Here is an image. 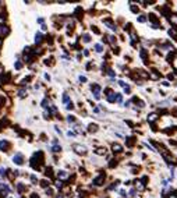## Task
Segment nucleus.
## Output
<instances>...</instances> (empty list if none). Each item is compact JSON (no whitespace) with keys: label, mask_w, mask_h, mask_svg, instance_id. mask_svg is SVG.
I'll return each mask as SVG.
<instances>
[{"label":"nucleus","mask_w":177,"mask_h":198,"mask_svg":"<svg viewBox=\"0 0 177 198\" xmlns=\"http://www.w3.org/2000/svg\"><path fill=\"white\" fill-rule=\"evenodd\" d=\"M13 161H14V163H17V165H22V163H24V158H22L21 154H16V155L13 156Z\"/></svg>","instance_id":"obj_1"},{"label":"nucleus","mask_w":177,"mask_h":198,"mask_svg":"<svg viewBox=\"0 0 177 198\" xmlns=\"http://www.w3.org/2000/svg\"><path fill=\"white\" fill-rule=\"evenodd\" d=\"M103 182H105V173H101L99 177H96V179L93 180V184H95V186H101V184H103Z\"/></svg>","instance_id":"obj_2"},{"label":"nucleus","mask_w":177,"mask_h":198,"mask_svg":"<svg viewBox=\"0 0 177 198\" xmlns=\"http://www.w3.org/2000/svg\"><path fill=\"white\" fill-rule=\"evenodd\" d=\"M149 20L152 21V24H153V28H159V21H158V18H156L155 14H149Z\"/></svg>","instance_id":"obj_3"},{"label":"nucleus","mask_w":177,"mask_h":198,"mask_svg":"<svg viewBox=\"0 0 177 198\" xmlns=\"http://www.w3.org/2000/svg\"><path fill=\"white\" fill-rule=\"evenodd\" d=\"M9 148H10V142L9 141H0V149L9 151Z\"/></svg>","instance_id":"obj_4"},{"label":"nucleus","mask_w":177,"mask_h":198,"mask_svg":"<svg viewBox=\"0 0 177 198\" xmlns=\"http://www.w3.org/2000/svg\"><path fill=\"white\" fill-rule=\"evenodd\" d=\"M92 89H93V95H95V98H96V99H99V92H101V86L96 85V84H93V85H92Z\"/></svg>","instance_id":"obj_5"},{"label":"nucleus","mask_w":177,"mask_h":198,"mask_svg":"<svg viewBox=\"0 0 177 198\" xmlns=\"http://www.w3.org/2000/svg\"><path fill=\"white\" fill-rule=\"evenodd\" d=\"M9 32H10V29H9V28L0 25V36H6V35H9Z\"/></svg>","instance_id":"obj_6"},{"label":"nucleus","mask_w":177,"mask_h":198,"mask_svg":"<svg viewBox=\"0 0 177 198\" xmlns=\"http://www.w3.org/2000/svg\"><path fill=\"white\" fill-rule=\"evenodd\" d=\"M74 148H75V152H78V154H85L86 152L85 147H82V145H74Z\"/></svg>","instance_id":"obj_7"},{"label":"nucleus","mask_w":177,"mask_h":198,"mask_svg":"<svg viewBox=\"0 0 177 198\" xmlns=\"http://www.w3.org/2000/svg\"><path fill=\"white\" fill-rule=\"evenodd\" d=\"M113 152H121V149H123V148H121V145H118V144H113Z\"/></svg>","instance_id":"obj_8"},{"label":"nucleus","mask_w":177,"mask_h":198,"mask_svg":"<svg viewBox=\"0 0 177 198\" xmlns=\"http://www.w3.org/2000/svg\"><path fill=\"white\" fill-rule=\"evenodd\" d=\"M41 42H42V34L38 32V34H36V36H35V43H36V45H39Z\"/></svg>","instance_id":"obj_9"},{"label":"nucleus","mask_w":177,"mask_h":198,"mask_svg":"<svg viewBox=\"0 0 177 198\" xmlns=\"http://www.w3.org/2000/svg\"><path fill=\"white\" fill-rule=\"evenodd\" d=\"M105 24H106V25H109V28H110V29H114V31H116V25H114L113 22H110L109 20H105Z\"/></svg>","instance_id":"obj_10"},{"label":"nucleus","mask_w":177,"mask_h":198,"mask_svg":"<svg viewBox=\"0 0 177 198\" xmlns=\"http://www.w3.org/2000/svg\"><path fill=\"white\" fill-rule=\"evenodd\" d=\"M116 99H117V96H116V95H113V92L107 95V101H109V102H114Z\"/></svg>","instance_id":"obj_11"},{"label":"nucleus","mask_w":177,"mask_h":198,"mask_svg":"<svg viewBox=\"0 0 177 198\" xmlns=\"http://www.w3.org/2000/svg\"><path fill=\"white\" fill-rule=\"evenodd\" d=\"M135 142V139H134V137H130L128 139H127V145H128V147H131V145L134 144Z\"/></svg>","instance_id":"obj_12"},{"label":"nucleus","mask_w":177,"mask_h":198,"mask_svg":"<svg viewBox=\"0 0 177 198\" xmlns=\"http://www.w3.org/2000/svg\"><path fill=\"white\" fill-rule=\"evenodd\" d=\"M146 56H148V54H146V50H145V49H142V50H141V57H142L145 61H146Z\"/></svg>","instance_id":"obj_13"},{"label":"nucleus","mask_w":177,"mask_h":198,"mask_svg":"<svg viewBox=\"0 0 177 198\" xmlns=\"http://www.w3.org/2000/svg\"><path fill=\"white\" fill-rule=\"evenodd\" d=\"M45 173H46V176H49V177H52V176H53V174H52V169H50V167H48Z\"/></svg>","instance_id":"obj_14"},{"label":"nucleus","mask_w":177,"mask_h":198,"mask_svg":"<svg viewBox=\"0 0 177 198\" xmlns=\"http://www.w3.org/2000/svg\"><path fill=\"white\" fill-rule=\"evenodd\" d=\"M88 130H89V131H96V126H95V124H91V126H89V129H88Z\"/></svg>","instance_id":"obj_15"},{"label":"nucleus","mask_w":177,"mask_h":198,"mask_svg":"<svg viewBox=\"0 0 177 198\" xmlns=\"http://www.w3.org/2000/svg\"><path fill=\"white\" fill-rule=\"evenodd\" d=\"M61 149V147H60V145H54L53 148H52V151H54V152H57V151H60Z\"/></svg>","instance_id":"obj_16"},{"label":"nucleus","mask_w":177,"mask_h":198,"mask_svg":"<svg viewBox=\"0 0 177 198\" xmlns=\"http://www.w3.org/2000/svg\"><path fill=\"white\" fill-rule=\"evenodd\" d=\"M170 21H172L173 24H177V16H172V17H170Z\"/></svg>","instance_id":"obj_17"},{"label":"nucleus","mask_w":177,"mask_h":198,"mask_svg":"<svg viewBox=\"0 0 177 198\" xmlns=\"http://www.w3.org/2000/svg\"><path fill=\"white\" fill-rule=\"evenodd\" d=\"M95 49H96V52H102V50H103L102 45H96V46H95Z\"/></svg>","instance_id":"obj_18"},{"label":"nucleus","mask_w":177,"mask_h":198,"mask_svg":"<svg viewBox=\"0 0 177 198\" xmlns=\"http://www.w3.org/2000/svg\"><path fill=\"white\" fill-rule=\"evenodd\" d=\"M42 106H45V107H46V106H49V101H48V99H43V102H42Z\"/></svg>","instance_id":"obj_19"},{"label":"nucleus","mask_w":177,"mask_h":198,"mask_svg":"<svg viewBox=\"0 0 177 198\" xmlns=\"http://www.w3.org/2000/svg\"><path fill=\"white\" fill-rule=\"evenodd\" d=\"M117 165V162H116V159H113L112 162H110V163H109V166H110V167H113V166H116Z\"/></svg>","instance_id":"obj_20"},{"label":"nucleus","mask_w":177,"mask_h":198,"mask_svg":"<svg viewBox=\"0 0 177 198\" xmlns=\"http://www.w3.org/2000/svg\"><path fill=\"white\" fill-rule=\"evenodd\" d=\"M0 176H6V169L0 167Z\"/></svg>","instance_id":"obj_21"},{"label":"nucleus","mask_w":177,"mask_h":198,"mask_svg":"<svg viewBox=\"0 0 177 198\" xmlns=\"http://www.w3.org/2000/svg\"><path fill=\"white\" fill-rule=\"evenodd\" d=\"M96 154H105V148H99V149L96 151Z\"/></svg>","instance_id":"obj_22"},{"label":"nucleus","mask_w":177,"mask_h":198,"mask_svg":"<svg viewBox=\"0 0 177 198\" xmlns=\"http://www.w3.org/2000/svg\"><path fill=\"white\" fill-rule=\"evenodd\" d=\"M145 20H146V18H145V17H144V16H141V17H138V21H140V22H144V21H145Z\"/></svg>","instance_id":"obj_23"},{"label":"nucleus","mask_w":177,"mask_h":198,"mask_svg":"<svg viewBox=\"0 0 177 198\" xmlns=\"http://www.w3.org/2000/svg\"><path fill=\"white\" fill-rule=\"evenodd\" d=\"M63 101H64L66 103H67V105H69V96H67V95H66V94H64V96H63Z\"/></svg>","instance_id":"obj_24"},{"label":"nucleus","mask_w":177,"mask_h":198,"mask_svg":"<svg viewBox=\"0 0 177 198\" xmlns=\"http://www.w3.org/2000/svg\"><path fill=\"white\" fill-rule=\"evenodd\" d=\"M31 180L34 182V184H36V183H38V179L35 176H31Z\"/></svg>","instance_id":"obj_25"},{"label":"nucleus","mask_w":177,"mask_h":198,"mask_svg":"<svg viewBox=\"0 0 177 198\" xmlns=\"http://www.w3.org/2000/svg\"><path fill=\"white\" fill-rule=\"evenodd\" d=\"M84 41H85V42H89V41H91L89 35H85V36H84Z\"/></svg>","instance_id":"obj_26"},{"label":"nucleus","mask_w":177,"mask_h":198,"mask_svg":"<svg viewBox=\"0 0 177 198\" xmlns=\"http://www.w3.org/2000/svg\"><path fill=\"white\" fill-rule=\"evenodd\" d=\"M46 194H48V195H52V194H53L52 188H48V190H46Z\"/></svg>","instance_id":"obj_27"},{"label":"nucleus","mask_w":177,"mask_h":198,"mask_svg":"<svg viewBox=\"0 0 177 198\" xmlns=\"http://www.w3.org/2000/svg\"><path fill=\"white\" fill-rule=\"evenodd\" d=\"M42 186H43V187H48V186H49V183L46 182V180H43V182H42Z\"/></svg>","instance_id":"obj_28"},{"label":"nucleus","mask_w":177,"mask_h":198,"mask_svg":"<svg viewBox=\"0 0 177 198\" xmlns=\"http://www.w3.org/2000/svg\"><path fill=\"white\" fill-rule=\"evenodd\" d=\"M92 31H93L95 34H99V29H98L96 27H92Z\"/></svg>","instance_id":"obj_29"},{"label":"nucleus","mask_w":177,"mask_h":198,"mask_svg":"<svg viewBox=\"0 0 177 198\" xmlns=\"http://www.w3.org/2000/svg\"><path fill=\"white\" fill-rule=\"evenodd\" d=\"M156 119V114H151V117H149V122H152V120H155Z\"/></svg>","instance_id":"obj_30"},{"label":"nucleus","mask_w":177,"mask_h":198,"mask_svg":"<svg viewBox=\"0 0 177 198\" xmlns=\"http://www.w3.org/2000/svg\"><path fill=\"white\" fill-rule=\"evenodd\" d=\"M67 120H69V122H75V119L73 117V116H69V117H67Z\"/></svg>","instance_id":"obj_31"},{"label":"nucleus","mask_w":177,"mask_h":198,"mask_svg":"<svg viewBox=\"0 0 177 198\" xmlns=\"http://www.w3.org/2000/svg\"><path fill=\"white\" fill-rule=\"evenodd\" d=\"M16 69H21V63H20V61H17L16 63Z\"/></svg>","instance_id":"obj_32"},{"label":"nucleus","mask_w":177,"mask_h":198,"mask_svg":"<svg viewBox=\"0 0 177 198\" xmlns=\"http://www.w3.org/2000/svg\"><path fill=\"white\" fill-rule=\"evenodd\" d=\"M131 10L134 11V13H138V9H137V7H134V6H133V7H131Z\"/></svg>","instance_id":"obj_33"},{"label":"nucleus","mask_w":177,"mask_h":198,"mask_svg":"<svg viewBox=\"0 0 177 198\" xmlns=\"http://www.w3.org/2000/svg\"><path fill=\"white\" fill-rule=\"evenodd\" d=\"M80 81H82V82H85V81H86V78H85V77H80Z\"/></svg>","instance_id":"obj_34"},{"label":"nucleus","mask_w":177,"mask_h":198,"mask_svg":"<svg viewBox=\"0 0 177 198\" xmlns=\"http://www.w3.org/2000/svg\"><path fill=\"white\" fill-rule=\"evenodd\" d=\"M31 198H39V197H38L36 194H32V195H31Z\"/></svg>","instance_id":"obj_35"},{"label":"nucleus","mask_w":177,"mask_h":198,"mask_svg":"<svg viewBox=\"0 0 177 198\" xmlns=\"http://www.w3.org/2000/svg\"><path fill=\"white\" fill-rule=\"evenodd\" d=\"M0 45H1V42H0Z\"/></svg>","instance_id":"obj_36"},{"label":"nucleus","mask_w":177,"mask_h":198,"mask_svg":"<svg viewBox=\"0 0 177 198\" xmlns=\"http://www.w3.org/2000/svg\"><path fill=\"white\" fill-rule=\"evenodd\" d=\"M0 126H1V123H0Z\"/></svg>","instance_id":"obj_37"}]
</instances>
